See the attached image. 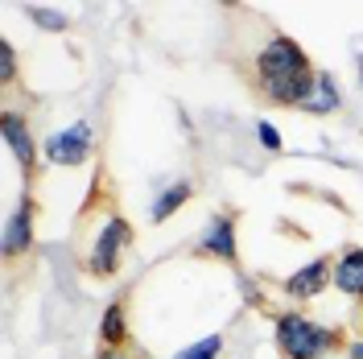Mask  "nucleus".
<instances>
[{
	"instance_id": "nucleus-17",
	"label": "nucleus",
	"mask_w": 363,
	"mask_h": 359,
	"mask_svg": "<svg viewBox=\"0 0 363 359\" xmlns=\"http://www.w3.org/2000/svg\"><path fill=\"white\" fill-rule=\"evenodd\" d=\"M0 79H4V83L17 79V50L9 42H0Z\"/></svg>"
},
{
	"instance_id": "nucleus-19",
	"label": "nucleus",
	"mask_w": 363,
	"mask_h": 359,
	"mask_svg": "<svg viewBox=\"0 0 363 359\" xmlns=\"http://www.w3.org/2000/svg\"><path fill=\"white\" fill-rule=\"evenodd\" d=\"M351 359H363V338H355V343H351Z\"/></svg>"
},
{
	"instance_id": "nucleus-11",
	"label": "nucleus",
	"mask_w": 363,
	"mask_h": 359,
	"mask_svg": "<svg viewBox=\"0 0 363 359\" xmlns=\"http://www.w3.org/2000/svg\"><path fill=\"white\" fill-rule=\"evenodd\" d=\"M99 343L112 347V351H124V343H128V306H124V297H116L112 306L104 310V318H99Z\"/></svg>"
},
{
	"instance_id": "nucleus-10",
	"label": "nucleus",
	"mask_w": 363,
	"mask_h": 359,
	"mask_svg": "<svg viewBox=\"0 0 363 359\" xmlns=\"http://www.w3.org/2000/svg\"><path fill=\"white\" fill-rule=\"evenodd\" d=\"M330 285L363 302V248H342V256L335 260V272H330Z\"/></svg>"
},
{
	"instance_id": "nucleus-20",
	"label": "nucleus",
	"mask_w": 363,
	"mask_h": 359,
	"mask_svg": "<svg viewBox=\"0 0 363 359\" xmlns=\"http://www.w3.org/2000/svg\"><path fill=\"white\" fill-rule=\"evenodd\" d=\"M359 83H363V54H359Z\"/></svg>"
},
{
	"instance_id": "nucleus-5",
	"label": "nucleus",
	"mask_w": 363,
	"mask_h": 359,
	"mask_svg": "<svg viewBox=\"0 0 363 359\" xmlns=\"http://www.w3.org/2000/svg\"><path fill=\"white\" fill-rule=\"evenodd\" d=\"M33 219H38V202L25 194V199L13 206V215L4 219V256L29 252V244H33Z\"/></svg>"
},
{
	"instance_id": "nucleus-15",
	"label": "nucleus",
	"mask_w": 363,
	"mask_h": 359,
	"mask_svg": "<svg viewBox=\"0 0 363 359\" xmlns=\"http://www.w3.org/2000/svg\"><path fill=\"white\" fill-rule=\"evenodd\" d=\"M29 21H38L42 29H54V33H62V29L70 25V17L54 13V9H29Z\"/></svg>"
},
{
	"instance_id": "nucleus-16",
	"label": "nucleus",
	"mask_w": 363,
	"mask_h": 359,
	"mask_svg": "<svg viewBox=\"0 0 363 359\" xmlns=\"http://www.w3.org/2000/svg\"><path fill=\"white\" fill-rule=\"evenodd\" d=\"M256 136H260V145L269 149V153H281L285 145H281V133H277V124L272 120H256Z\"/></svg>"
},
{
	"instance_id": "nucleus-3",
	"label": "nucleus",
	"mask_w": 363,
	"mask_h": 359,
	"mask_svg": "<svg viewBox=\"0 0 363 359\" xmlns=\"http://www.w3.org/2000/svg\"><path fill=\"white\" fill-rule=\"evenodd\" d=\"M133 244V223L124 219V215H108V223L99 227V236H95V244H91V256H87V269L95 277H112L120 269V256H124V248Z\"/></svg>"
},
{
	"instance_id": "nucleus-14",
	"label": "nucleus",
	"mask_w": 363,
	"mask_h": 359,
	"mask_svg": "<svg viewBox=\"0 0 363 359\" xmlns=\"http://www.w3.org/2000/svg\"><path fill=\"white\" fill-rule=\"evenodd\" d=\"M219 347H223V335H206L190 347H182L174 359H219Z\"/></svg>"
},
{
	"instance_id": "nucleus-8",
	"label": "nucleus",
	"mask_w": 363,
	"mask_h": 359,
	"mask_svg": "<svg viewBox=\"0 0 363 359\" xmlns=\"http://www.w3.org/2000/svg\"><path fill=\"white\" fill-rule=\"evenodd\" d=\"M330 272H335V265H330L326 256H318V260L301 265V269L285 281V293H289L294 302H310V297H318V293L330 285Z\"/></svg>"
},
{
	"instance_id": "nucleus-9",
	"label": "nucleus",
	"mask_w": 363,
	"mask_h": 359,
	"mask_svg": "<svg viewBox=\"0 0 363 359\" xmlns=\"http://www.w3.org/2000/svg\"><path fill=\"white\" fill-rule=\"evenodd\" d=\"M0 128H4V140H9L13 158L21 161L25 178H33V174H38V145H33L29 128H25V120L17 112H4V116H0Z\"/></svg>"
},
{
	"instance_id": "nucleus-13",
	"label": "nucleus",
	"mask_w": 363,
	"mask_h": 359,
	"mask_svg": "<svg viewBox=\"0 0 363 359\" xmlns=\"http://www.w3.org/2000/svg\"><path fill=\"white\" fill-rule=\"evenodd\" d=\"M339 108H342V95H339V87H335V79H330V74H318L314 95L306 99V108H301V112L330 116V112H339Z\"/></svg>"
},
{
	"instance_id": "nucleus-1",
	"label": "nucleus",
	"mask_w": 363,
	"mask_h": 359,
	"mask_svg": "<svg viewBox=\"0 0 363 359\" xmlns=\"http://www.w3.org/2000/svg\"><path fill=\"white\" fill-rule=\"evenodd\" d=\"M272 338H277V351L285 359H322L339 347V331L335 326H318V322H310V318L297 314V310L277 314Z\"/></svg>"
},
{
	"instance_id": "nucleus-2",
	"label": "nucleus",
	"mask_w": 363,
	"mask_h": 359,
	"mask_svg": "<svg viewBox=\"0 0 363 359\" xmlns=\"http://www.w3.org/2000/svg\"><path fill=\"white\" fill-rule=\"evenodd\" d=\"M256 70H260V83H272V79H289V74H310V58H306V50L294 42V38H285V33H277L269 45H260V54H256Z\"/></svg>"
},
{
	"instance_id": "nucleus-12",
	"label": "nucleus",
	"mask_w": 363,
	"mask_h": 359,
	"mask_svg": "<svg viewBox=\"0 0 363 359\" xmlns=\"http://www.w3.org/2000/svg\"><path fill=\"white\" fill-rule=\"evenodd\" d=\"M190 194H194L190 182H174V186H165L157 199H153V206H149V219H153V223H165L169 215H178L182 206L190 202Z\"/></svg>"
},
{
	"instance_id": "nucleus-18",
	"label": "nucleus",
	"mask_w": 363,
	"mask_h": 359,
	"mask_svg": "<svg viewBox=\"0 0 363 359\" xmlns=\"http://www.w3.org/2000/svg\"><path fill=\"white\" fill-rule=\"evenodd\" d=\"M95 359H128V351H112V347H99V355Z\"/></svg>"
},
{
	"instance_id": "nucleus-4",
	"label": "nucleus",
	"mask_w": 363,
	"mask_h": 359,
	"mask_svg": "<svg viewBox=\"0 0 363 359\" xmlns=\"http://www.w3.org/2000/svg\"><path fill=\"white\" fill-rule=\"evenodd\" d=\"M91 149H95V133H91L87 120H79V124H70V128H62V133L45 136L42 153L50 165H83V161L91 158Z\"/></svg>"
},
{
	"instance_id": "nucleus-6",
	"label": "nucleus",
	"mask_w": 363,
	"mask_h": 359,
	"mask_svg": "<svg viewBox=\"0 0 363 359\" xmlns=\"http://www.w3.org/2000/svg\"><path fill=\"white\" fill-rule=\"evenodd\" d=\"M199 252L235 265V260H240V248H235V215H215V219L206 223L203 240H199Z\"/></svg>"
},
{
	"instance_id": "nucleus-7",
	"label": "nucleus",
	"mask_w": 363,
	"mask_h": 359,
	"mask_svg": "<svg viewBox=\"0 0 363 359\" xmlns=\"http://www.w3.org/2000/svg\"><path fill=\"white\" fill-rule=\"evenodd\" d=\"M314 83H318V70L310 74H289V79H272V83H260L264 99L277 104V108H306V99L314 95Z\"/></svg>"
}]
</instances>
